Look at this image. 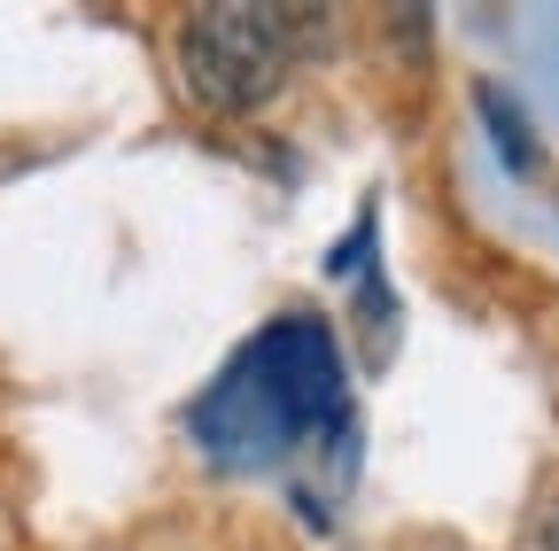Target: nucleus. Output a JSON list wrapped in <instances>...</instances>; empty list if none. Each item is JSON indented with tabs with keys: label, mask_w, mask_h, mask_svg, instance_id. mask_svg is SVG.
I'll return each mask as SVG.
<instances>
[{
	"label": "nucleus",
	"mask_w": 559,
	"mask_h": 551,
	"mask_svg": "<svg viewBox=\"0 0 559 551\" xmlns=\"http://www.w3.org/2000/svg\"><path fill=\"white\" fill-rule=\"evenodd\" d=\"M342 342L326 319H272L257 342H241L234 366L202 388L194 404V443L226 474H272L304 458L342 428Z\"/></svg>",
	"instance_id": "1"
},
{
	"label": "nucleus",
	"mask_w": 559,
	"mask_h": 551,
	"mask_svg": "<svg viewBox=\"0 0 559 551\" xmlns=\"http://www.w3.org/2000/svg\"><path fill=\"white\" fill-rule=\"evenodd\" d=\"M319 32L326 9L311 0H210L179 24V86L210 117H257L288 94Z\"/></svg>",
	"instance_id": "2"
},
{
	"label": "nucleus",
	"mask_w": 559,
	"mask_h": 551,
	"mask_svg": "<svg viewBox=\"0 0 559 551\" xmlns=\"http://www.w3.org/2000/svg\"><path fill=\"white\" fill-rule=\"evenodd\" d=\"M528 551H559V490L528 513Z\"/></svg>",
	"instance_id": "3"
}]
</instances>
